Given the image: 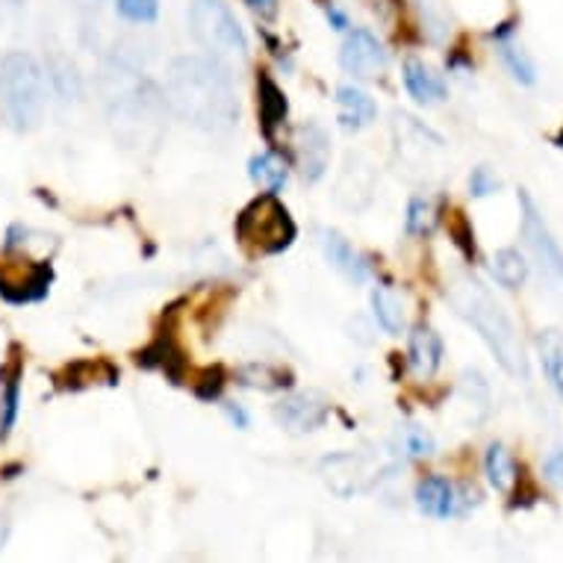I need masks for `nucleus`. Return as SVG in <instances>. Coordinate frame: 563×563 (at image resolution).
Here are the masks:
<instances>
[{"label": "nucleus", "instance_id": "0eeeda50", "mask_svg": "<svg viewBox=\"0 0 563 563\" xmlns=\"http://www.w3.org/2000/svg\"><path fill=\"white\" fill-rule=\"evenodd\" d=\"M519 210H522V240L543 268V275L554 280L558 287H563V251L526 189H519Z\"/></svg>", "mask_w": 563, "mask_h": 563}, {"label": "nucleus", "instance_id": "c85d7f7f", "mask_svg": "<svg viewBox=\"0 0 563 563\" xmlns=\"http://www.w3.org/2000/svg\"><path fill=\"white\" fill-rule=\"evenodd\" d=\"M449 233H452V242L463 251V257L475 260L478 254V245H475V231H472L470 219L463 213H454L452 224H449Z\"/></svg>", "mask_w": 563, "mask_h": 563}, {"label": "nucleus", "instance_id": "f03ea898", "mask_svg": "<svg viewBox=\"0 0 563 563\" xmlns=\"http://www.w3.org/2000/svg\"><path fill=\"white\" fill-rule=\"evenodd\" d=\"M445 296L457 310V316H463L484 340V345L493 351V357L499 361L501 369L508 372L510 378L528 380L526 345L519 340L510 316L501 310L496 298L489 296L487 287H481L475 277H457Z\"/></svg>", "mask_w": 563, "mask_h": 563}, {"label": "nucleus", "instance_id": "b1692460", "mask_svg": "<svg viewBox=\"0 0 563 563\" xmlns=\"http://www.w3.org/2000/svg\"><path fill=\"white\" fill-rule=\"evenodd\" d=\"M21 410V369L3 372V389H0V440L10 434L19 422Z\"/></svg>", "mask_w": 563, "mask_h": 563}, {"label": "nucleus", "instance_id": "6e6552de", "mask_svg": "<svg viewBox=\"0 0 563 563\" xmlns=\"http://www.w3.org/2000/svg\"><path fill=\"white\" fill-rule=\"evenodd\" d=\"M340 63L354 77H378L387 68V51L369 30H349L340 47Z\"/></svg>", "mask_w": 563, "mask_h": 563}, {"label": "nucleus", "instance_id": "f3484780", "mask_svg": "<svg viewBox=\"0 0 563 563\" xmlns=\"http://www.w3.org/2000/svg\"><path fill=\"white\" fill-rule=\"evenodd\" d=\"M484 472H487V481L489 487L496 489V493H501V496H508L510 489L517 487L519 481V466L517 461H514V454L505 449L501 443H493L487 449V454H484Z\"/></svg>", "mask_w": 563, "mask_h": 563}, {"label": "nucleus", "instance_id": "7c9ffc66", "mask_svg": "<svg viewBox=\"0 0 563 563\" xmlns=\"http://www.w3.org/2000/svg\"><path fill=\"white\" fill-rule=\"evenodd\" d=\"M222 387H224V375L222 369L216 366V369L203 372L201 380H195V396L203 398V401H213V398H219Z\"/></svg>", "mask_w": 563, "mask_h": 563}, {"label": "nucleus", "instance_id": "9b49d317", "mask_svg": "<svg viewBox=\"0 0 563 563\" xmlns=\"http://www.w3.org/2000/svg\"><path fill=\"white\" fill-rule=\"evenodd\" d=\"M298 159L307 184H319L331 166V139L316 121H307L298 128Z\"/></svg>", "mask_w": 563, "mask_h": 563}, {"label": "nucleus", "instance_id": "1a4fd4ad", "mask_svg": "<svg viewBox=\"0 0 563 563\" xmlns=\"http://www.w3.org/2000/svg\"><path fill=\"white\" fill-rule=\"evenodd\" d=\"M277 426L289 434H310L319 431L328 419V401L319 393H292L275 405Z\"/></svg>", "mask_w": 563, "mask_h": 563}, {"label": "nucleus", "instance_id": "a878e982", "mask_svg": "<svg viewBox=\"0 0 563 563\" xmlns=\"http://www.w3.org/2000/svg\"><path fill=\"white\" fill-rule=\"evenodd\" d=\"M499 54H501V63H505V68H508L510 75H514V80H519L522 86L537 84L534 59H531V56H528L526 51L517 45V42H510V38L499 42Z\"/></svg>", "mask_w": 563, "mask_h": 563}, {"label": "nucleus", "instance_id": "ddd939ff", "mask_svg": "<svg viewBox=\"0 0 563 563\" xmlns=\"http://www.w3.org/2000/svg\"><path fill=\"white\" fill-rule=\"evenodd\" d=\"M322 251L328 263H331L336 272L354 280V284H363L369 277V263L351 249V242L336 231H322Z\"/></svg>", "mask_w": 563, "mask_h": 563}, {"label": "nucleus", "instance_id": "f704fd0d", "mask_svg": "<svg viewBox=\"0 0 563 563\" xmlns=\"http://www.w3.org/2000/svg\"><path fill=\"white\" fill-rule=\"evenodd\" d=\"M245 3L257 12L260 19H275L277 15V0H245Z\"/></svg>", "mask_w": 563, "mask_h": 563}, {"label": "nucleus", "instance_id": "20e7f679", "mask_svg": "<svg viewBox=\"0 0 563 563\" xmlns=\"http://www.w3.org/2000/svg\"><path fill=\"white\" fill-rule=\"evenodd\" d=\"M296 233V222L287 207L277 201V192L260 195L236 216V240L251 257H272L287 251Z\"/></svg>", "mask_w": 563, "mask_h": 563}, {"label": "nucleus", "instance_id": "dca6fc26", "mask_svg": "<svg viewBox=\"0 0 563 563\" xmlns=\"http://www.w3.org/2000/svg\"><path fill=\"white\" fill-rule=\"evenodd\" d=\"M405 89L416 103H440L445 98L443 77L434 75L422 59H407L405 63Z\"/></svg>", "mask_w": 563, "mask_h": 563}, {"label": "nucleus", "instance_id": "4468645a", "mask_svg": "<svg viewBox=\"0 0 563 563\" xmlns=\"http://www.w3.org/2000/svg\"><path fill=\"white\" fill-rule=\"evenodd\" d=\"M410 366L419 378H431L440 363H443V340L434 328L428 324H419L413 333H410Z\"/></svg>", "mask_w": 563, "mask_h": 563}, {"label": "nucleus", "instance_id": "7ed1b4c3", "mask_svg": "<svg viewBox=\"0 0 563 563\" xmlns=\"http://www.w3.org/2000/svg\"><path fill=\"white\" fill-rule=\"evenodd\" d=\"M47 80L33 54L12 51L0 59V107L15 130H33L45 115Z\"/></svg>", "mask_w": 563, "mask_h": 563}, {"label": "nucleus", "instance_id": "2eb2a0df", "mask_svg": "<svg viewBox=\"0 0 563 563\" xmlns=\"http://www.w3.org/2000/svg\"><path fill=\"white\" fill-rule=\"evenodd\" d=\"M336 107H340V124L345 130L369 128L375 115H378L375 101L357 86H340L336 89Z\"/></svg>", "mask_w": 563, "mask_h": 563}, {"label": "nucleus", "instance_id": "4be33fe9", "mask_svg": "<svg viewBox=\"0 0 563 563\" xmlns=\"http://www.w3.org/2000/svg\"><path fill=\"white\" fill-rule=\"evenodd\" d=\"M249 175L251 180L268 192H280L284 186H287V166H284V159L272 154V151H263V154H254L249 163Z\"/></svg>", "mask_w": 563, "mask_h": 563}, {"label": "nucleus", "instance_id": "cd10ccee", "mask_svg": "<svg viewBox=\"0 0 563 563\" xmlns=\"http://www.w3.org/2000/svg\"><path fill=\"white\" fill-rule=\"evenodd\" d=\"M115 12L133 24H154L159 15V0H115Z\"/></svg>", "mask_w": 563, "mask_h": 563}, {"label": "nucleus", "instance_id": "9d476101", "mask_svg": "<svg viewBox=\"0 0 563 563\" xmlns=\"http://www.w3.org/2000/svg\"><path fill=\"white\" fill-rule=\"evenodd\" d=\"M336 203L361 213L375 198V168L361 157V154H349L345 166H342L340 177H336V192H333Z\"/></svg>", "mask_w": 563, "mask_h": 563}, {"label": "nucleus", "instance_id": "39448f33", "mask_svg": "<svg viewBox=\"0 0 563 563\" xmlns=\"http://www.w3.org/2000/svg\"><path fill=\"white\" fill-rule=\"evenodd\" d=\"M396 454L393 449L389 452H340L328 454L319 470H322L324 484L342 496V499H351V496H363V493H372L378 487L380 481L387 478L389 472L396 470L398 463L393 461Z\"/></svg>", "mask_w": 563, "mask_h": 563}, {"label": "nucleus", "instance_id": "f257e3e1", "mask_svg": "<svg viewBox=\"0 0 563 563\" xmlns=\"http://www.w3.org/2000/svg\"><path fill=\"white\" fill-rule=\"evenodd\" d=\"M166 98L177 119L203 133H228L240 121L233 77L219 56L172 59L166 68Z\"/></svg>", "mask_w": 563, "mask_h": 563}, {"label": "nucleus", "instance_id": "aec40b11", "mask_svg": "<svg viewBox=\"0 0 563 563\" xmlns=\"http://www.w3.org/2000/svg\"><path fill=\"white\" fill-rule=\"evenodd\" d=\"M372 313H375L380 328L387 333H393V336L401 333V328H405V301H401V296H398L396 289H372Z\"/></svg>", "mask_w": 563, "mask_h": 563}, {"label": "nucleus", "instance_id": "412c9836", "mask_svg": "<svg viewBox=\"0 0 563 563\" xmlns=\"http://www.w3.org/2000/svg\"><path fill=\"white\" fill-rule=\"evenodd\" d=\"M489 272L496 277V284L505 289H519L528 277V263L517 249H501L489 260Z\"/></svg>", "mask_w": 563, "mask_h": 563}, {"label": "nucleus", "instance_id": "f8f14e48", "mask_svg": "<svg viewBox=\"0 0 563 563\" xmlns=\"http://www.w3.org/2000/svg\"><path fill=\"white\" fill-rule=\"evenodd\" d=\"M457 489L445 475H428L416 484V505L426 517L434 519H449L457 514Z\"/></svg>", "mask_w": 563, "mask_h": 563}, {"label": "nucleus", "instance_id": "72a5a7b5", "mask_svg": "<svg viewBox=\"0 0 563 563\" xmlns=\"http://www.w3.org/2000/svg\"><path fill=\"white\" fill-rule=\"evenodd\" d=\"M224 413H228V419H231L236 428H242V431L251 426L249 413H245V407L242 405H233V401H228V405H224Z\"/></svg>", "mask_w": 563, "mask_h": 563}, {"label": "nucleus", "instance_id": "423d86ee", "mask_svg": "<svg viewBox=\"0 0 563 563\" xmlns=\"http://www.w3.org/2000/svg\"><path fill=\"white\" fill-rule=\"evenodd\" d=\"M186 19L195 42L213 56H249V36L224 0H192Z\"/></svg>", "mask_w": 563, "mask_h": 563}, {"label": "nucleus", "instance_id": "bb28decb", "mask_svg": "<svg viewBox=\"0 0 563 563\" xmlns=\"http://www.w3.org/2000/svg\"><path fill=\"white\" fill-rule=\"evenodd\" d=\"M407 233L413 236H426L431 228H434V203L428 201L426 195H416L407 203V219H405Z\"/></svg>", "mask_w": 563, "mask_h": 563}, {"label": "nucleus", "instance_id": "473e14b6", "mask_svg": "<svg viewBox=\"0 0 563 563\" xmlns=\"http://www.w3.org/2000/svg\"><path fill=\"white\" fill-rule=\"evenodd\" d=\"M324 12H328V24H331L333 30H349V15L336 7V3H324Z\"/></svg>", "mask_w": 563, "mask_h": 563}, {"label": "nucleus", "instance_id": "c756f323", "mask_svg": "<svg viewBox=\"0 0 563 563\" xmlns=\"http://www.w3.org/2000/svg\"><path fill=\"white\" fill-rule=\"evenodd\" d=\"M499 177L493 175L487 166H478L470 177V192L472 198H487V195L499 192Z\"/></svg>", "mask_w": 563, "mask_h": 563}, {"label": "nucleus", "instance_id": "5701e85b", "mask_svg": "<svg viewBox=\"0 0 563 563\" xmlns=\"http://www.w3.org/2000/svg\"><path fill=\"white\" fill-rule=\"evenodd\" d=\"M389 449H393V454H396L398 461H416V457H428V454H434L437 443L426 428L407 426V428H398L396 443L389 445Z\"/></svg>", "mask_w": 563, "mask_h": 563}, {"label": "nucleus", "instance_id": "393cba45", "mask_svg": "<svg viewBox=\"0 0 563 563\" xmlns=\"http://www.w3.org/2000/svg\"><path fill=\"white\" fill-rule=\"evenodd\" d=\"M240 384L242 387H254V389H284L289 387V375L287 369H280V366H268V363H251L245 369H240Z\"/></svg>", "mask_w": 563, "mask_h": 563}, {"label": "nucleus", "instance_id": "a211bd4d", "mask_svg": "<svg viewBox=\"0 0 563 563\" xmlns=\"http://www.w3.org/2000/svg\"><path fill=\"white\" fill-rule=\"evenodd\" d=\"M257 92H260V121H263V130H266V136H272L284 119H287V95L280 92V86L272 80L268 75H260L257 80Z\"/></svg>", "mask_w": 563, "mask_h": 563}, {"label": "nucleus", "instance_id": "2f4dec72", "mask_svg": "<svg viewBox=\"0 0 563 563\" xmlns=\"http://www.w3.org/2000/svg\"><path fill=\"white\" fill-rule=\"evenodd\" d=\"M543 475L549 484H554L558 489H563V452H552L543 461Z\"/></svg>", "mask_w": 563, "mask_h": 563}, {"label": "nucleus", "instance_id": "6ab92c4d", "mask_svg": "<svg viewBox=\"0 0 563 563\" xmlns=\"http://www.w3.org/2000/svg\"><path fill=\"white\" fill-rule=\"evenodd\" d=\"M537 354L543 363V372L558 396H563V333L554 328L537 333Z\"/></svg>", "mask_w": 563, "mask_h": 563}]
</instances>
